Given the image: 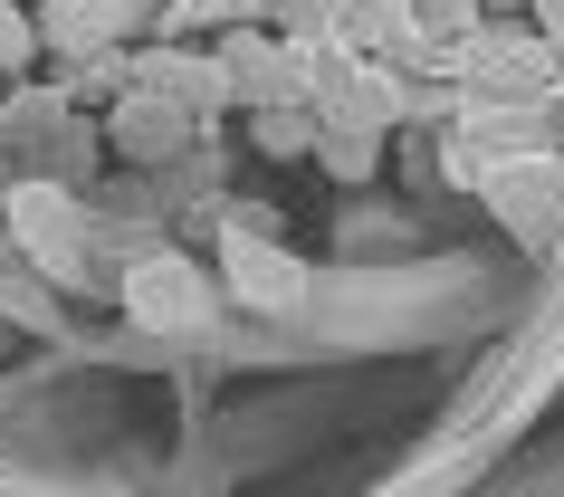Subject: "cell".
<instances>
[{
	"label": "cell",
	"instance_id": "obj_15",
	"mask_svg": "<svg viewBox=\"0 0 564 497\" xmlns=\"http://www.w3.org/2000/svg\"><path fill=\"white\" fill-rule=\"evenodd\" d=\"M535 39H545V48L564 58V0H535Z\"/></svg>",
	"mask_w": 564,
	"mask_h": 497
},
{
	"label": "cell",
	"instance_id": "obj_3",
	"mask_svg": "<svg viewBox=\"0 0 564 497\" xmlns=\"http://www.w3.org/2000/svg\"><path fill=\"white\" fill-rule=\"evenodd\" d=\"M220 77H230V96H249V106H306V67H297V48H278V39H259V30H230L220 39Z\"/></svg>",
	"mask_w": 564,
	"mask_h": 497
},
{
	"label": "cell",
	"instance_id": "obj_8",
	"mask_svg": "<svg viewBox=\"0 0 564 497\" xmlns=\"http://www.w3.org/2000/svg\"><path fill=\"white\" fill-rule=\"evenodd\" d=\"M116 144L124 153H173L182 144V106H173V96H153V87H134L116 106Z\"/></svg>",
	"mask_w": 564,
	"mask_h": 497
},
{
	"label": "cell",
	"instance_id": "obj_6",
	"mask_svg": "<svg viewBox=\"0 0 564 497\" xmlns=\"http://www.w3.org/2000/svg\"><path fill=\"white\" fill-rule=\"evenodd\" d=\"M478 77L507 87V96H535V87H555V77H564V58L545 48V39H488V48H478Z\"/></svg>",
	"mask_w": 564,
	"mask_h": 497
},
{
	"label": "cell",
	"instance_id": "obj_2",
	"mask_svg": "<svg viewBox=\"0 0 564 497\" xmlns=\"http://www.w3.org/2000/svg\"><path fill=\"white\" fill-rule=\"evenodd\" d=\"M10 230H20V249H30L48 278H77L87 220H77V202H67L58 182H20V192H10Z\"/></svg>",
	"mask_w": 564,
	"mask_h": 497
},
{
	"label": "cell",
	"instance_id": "obj_4",
	"mask_svg": "<svg viewBox=\"0 0 564 497\" xmlns=\"http://www.w3.org/2000/svg\"><path fill=\"white\" fill-rule=\"evenodd\" d=\"M230 296L268 306V316H288V306H306V268L288 259V249H268L249 220H230Z\"/></svg>",
	"mask_w": 564,
	"mask_h": 497
},
{
	"label": "cell",
	"instance_id": "obj_17",
	"mask_svg": "<svg viewBox=\"0 0 564 497\" xmlns=\"http://www.w3.org/2000/svg\"><path fill=\"white\" fill-rule=\"evenodd\" d=\"M230 10H268V0H230Z\"/></svg>",
	"mask_w": 564,
	"mask_h": 497
},
{
	"label": "cell",
	"instance_id": "obj_5",
	"mask_svg": "<svg viewBox=\"0 0 564 497\" xmlns=\"http://www.w3.org/2000/svg\"><path fill=\"white\" fill-rule=\"evenodd\" d=\"M124 30H134V0H48L39 10V48H67V58H116Z\"/></svg>",
	"mask_w": 564,
	"mask_h": 497
},
{
	"label": "cell",
	"instance_id": "obj_9",
	"mask_svg": "<svg viewBox=\"0 0 564 497\" xmlns=\"http://www.w3.org/2000/svg\"><path fill=\"white\" fill-rule=\"evenodd\" d=\"M373 153H383V144L355 134V125H316V163H326L335 182H364V173H373Z\"/></svg>",
	"mask_w": 564,
	"mask_h": 497
},
{
	"label": "cell",
	"instance_id": "obj_10",
	"mask_svg": "<svg viewBox=\"0 0 564 497\" xmlns=\"http://www.w3.org/2000/svg\"><path fill=\"white\" fill-rule=\"evenodd\" d=\"M364 20H355V39H373V48H412L421 39V20H412V0H355Z\"/></svg>",
	"mask_w": 564,
	"mask_h": 497
},
{
	"label": "cell",
	"instance_id": "obj_11",
	"mask_svg": "<svg viewBox=\"0 0 564 497\" xmlns=\"http://www.w3.org/2000/svg\"><path fill=\"white\" fill-rule=\"evenodd\" d=\"M488 192H498V210L517 220V239H555V210H545L535 182H488Z\"/></svg>",
	"mask_w": 564,
	"mask_h": 497
},
{
	"label": "cell",
	"instance_id": "obj_7",
	"mask_svg": "<svg viewBox=\"0 0 564 497\" xmlns=\"http://www.w3.org/2000/svg\"><path fill=\"white\" fill-rule=\"evenodd\" d=\"M153 96H173L182 116H210V106H230V77H220V58H153L144 67Z\"/></svg>",
	"mask_w": 564,
	"mask_h": 497
},
{
	"label": "cell",
	"instance_id": "obj_16",
	"mask_svg": "<svg viewBox=\"0 0 564 497\" xmlns=\"http://www.w3.org/2000/svg\"><path fill=\"white\" fill-rule=\"evenodd\" d=\"M449 488V468H412V478H402V488H383V497H441Z\"/></svg>",
	"mask_w": 564,
	"mask_h": 497
},
{
	"label": "cell",
	"instance_id": "obj_13",
	"mask_svg": "<svg viewBox=\"0 0 564 497\" xmlns=\"http://www.w3.org/2000/svg\"><path fill=\"white\" fill-rule=\"evenodd\" d=\"M259 144H278V153H297V144H316V125H306L297 106H268V116H259Z\"/></svg>",
	"mask_w": 564,
	"mask_h": 497
},
{
	"label": "cell",
	"instance_id": "obj_14",
	"mask_svg": "<svg viewBox=\"0 0 564 497\" xmlns=\"http://www.w3.org/2000/svg\"><path fill=\"white\" fill-rule=\"evenodd\" d=\"M412 20H441V30H459V20H478V0H412Z\"/></svg>",
	"mask_w": 564,
	"mask_h": 497
},
{
	"label": "cell",
	"instance_id": "obj_12",
	"mask_svg": "<svg viewBox=\"0 0 564 497\" xmlns=\"http://www.w3.org/2000/svg\"><path fill=\"white\" fill-rule=\"evenodd\" d=\"M30 48H39V20L20 0H0V67H30Z\"/></svg>",
	"mask_w": 564,
	"mask_h": 497
},
{
	"label": "cell",
	"instance_id": "obj_1",
	"mask_svg": "<svg viewBox=\"0 0 564 497\" xmlns=\"http://www.w3.org/2000/svg\"><path fill=\"white\" fill-rule=\"evenodd\" d=\"M124 316L153 325V335H202L210 325V278L182 249H153V259L124 268Z\"/></svg>",
	"mask_w": 564,
	"mask_h": 497
}]
</instances>
